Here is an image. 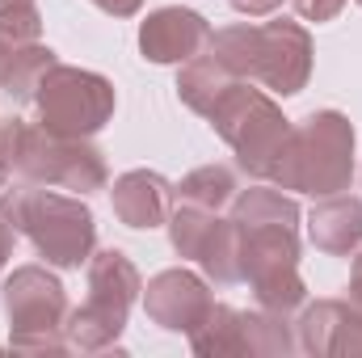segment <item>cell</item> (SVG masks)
<instances>
[{"label":"cell","mask_w":362,"mask_h":358,"mask_svg":"<svg viewBox=\"0 0 362 358\" xmlns=\"http://www.w3.org/2000/svg\"><path fill=\"white\" fill-rule=\"evenodd\" d=\"M0 219L25 232L38 258L55 270H81L97 249V219L81 194H55L38 181H17L0 190Z\"/></svg>","instance_id":"cell-1"},{"label":"cell","mask_w":362,"mask_h":358,"mask_svg":"<svg viewBox=\"0 0 362 358\" xmlns=\"http://www.w3.org/2000/svg\"><path fill=\"white\" fill-rule=\"evenodd\" d=\"M354 178V122L341 110H312L291 122V135L270 169L278 190H299L312 198L341 194Z\"/></svg>","instance_id":"cell-2"},{"label":"cell","mask_w":362,"mask_h":358,"mask_svg":"<svg viewBox=\"0 0 362 358\" xmlns=\"http://www.w3.org/2000/svg\"><path fill=\"white\" fill-rule=\"evenodd\" d=\"M206 122L236 152V161H240V169L249 178L270 181L274 161H278V152H282V144L291 135V122L282 118V110L274 105L270 93L253 89L249 81H236L228 89V97L211 110Z\"/></svg>","instance_id":"cell-3"},{"label":"cell","mask_w":362,"mask_h":358,"mask_svg":"<svg viewBox=\"0 0 362 358\" xmlns=\"http://www.w3.org/2000/svg\"><path fill=\"white\" fill-rule=\"evenodd\" d=\"M68 291L47 266H17L4 278V316H8V346L30 354H64V321H68Z\"/></svg>","instance_id":"cell-4"},{"label":"cell","mask_w":362,"mask_h":358,"mask_svg":"<svg viewBox=\"0 0 362 358\" xmlns=\"http://www.w3.org/2000/svg\"><path fill=\"white\" fill-rule=\"evenodd\" d=\"M34 105H38V127H47L51 135L89 139L114 118L118 97H114V85L101 72L55 64L47 72V81L38 85Z\"/></svg>","instance_id":"cell-5"},{"label":"cell","mask_w":362,"mask_h":358,"mask_svg":"<svg viewBox=\"0 0 362 358\" xmlns=\"http://www.w3.org/2000/svg\"><path fill=\"white\" fill-rule=\"evenodd\" d=\"M17 173L25 181L51 185V190H72V194H93L101 190L110 169L101 148H93L89 139H64L51 135L47 127H25V144L17 156Z\"/></svg>","instance_id":"cell-6"},{"label":"cell","mask_w":362,"mask_h":358,"mask_svg":"<svg viewBox=\"0 0 362 358\" xmlns=\"http://www.w3.org/2000/svg\"><path fill=\"white\" fill-rule=\"evenodd\" d=\"M308 76H312V34L291 17L266 21L253 81H262L278 97H295V93H303Z\"/></svg>","instance_id":"cell-7"},{"label":"cell","mask_w":362,"mask_h":358,"mask_svg":"<svg viewBox=\"0 0 362 358\" xmlns=\"http://www.w3.org/2000/svg\"><path fill=\"white\" fill-rule=\"evenodd\" d=\"M295 342L303 354L346 358L362 354V308L350 299H316L295 321Z\"/></svg>","instance_id":"cell-8"},{"label":"cell","mask_w":362,"mask_h":358,"mask_svg":"<svg viewBox=\"0 0 362 358\" xmlns=\"http://www.w3.org/2000/svg\"><path fill=\"white\" fill-rule=\"evenodd\" d=\"M211 291L206 278H198L194 270H160L148 287H144V312L152 325L169 329V333H189L206 312H211Z\"/></svg>","instance_id":"cell-9"},{"label":"cell","mask_w":362,"mask_h":358,"mask_svg":"<svg viewBox=\"0 0 362 358\" xmlns=\"http://www.w3.org/2000/svg\"><path fill=\"white\" fill-rule=\"evenodd\" d=\"M206 42H211L206 17L194 8H181V4H165V8L148 13L139 25V51L152 64H177L181 68L185 59L202 55Z\"/></svg>","instance_id":"cell-10"},{"label":"cell","mask_w":362,"mask_h":358,"mask_svg":"<svg viewBox=\"0 0 362 358\" xmlns=\"http://www.w3.org/2000/svg\"><path fill=\"white\" fill-rule=\"evenodd\" d=\"M110 202L127 228H139V232L160 228V224H169V211H173V185L152 169H131L114 181Z\"/></svg>","instance_id":"cell-11"},{"label":"cell","mask_w":362,"mask_h":358,"mask_svg":"<svg viewBox=\"0 0 362 358\" xmlns=\"http://www.w3.org/2000/svg\"><path fill=\"white\" fill-rule=\"evenodd\" d=\"M139 295H144L139 270H135V262L122 249H101V253L89 258V299L85 304L110 312L114 321H127L131 316V304Z\"/></svg>","instance_id":"cell-12"},{"label":"cell","mask_w":362,"mask_h":358,"mask_svg":"<svg viewBox=\"0 0 362 358\" xmlns=\"http://www.w3.org/2000/svg\"><path fill=\"white\" fill-rule=\"evenodd\" d=\"M308 241L329 258H350L362 245V198L325 194L308 211Z\"/></svg>","instance_id":"cell-13"},{"label":"cell","mask_w":362,"mask_h":358,"mask_svg":"<svg viewBox=\"0 0 362 358\" xmlns=\"http://www.w3.org/2000/svg\"><path fill=\"white\" fill-rule=\"evenodd\" d=\"M245 232V282L299 270V236L286 224H240Z\"/></svg>","instance_id":"cell-14"},{"label":"cell","mask_w":362,"mask_h":358,"mask_svg":"<svg viewBox=\"0 0 362 358\" xmlns=\"http://www.w3.org/2000/svg\"><path fill=\"white\" fill-rule=\"evenodd\" d=\"M240 76H232L211 51H202V55H194V59H185L177 72V97L194 110V114H202V118H211V110L228 97V89L236 85Z\"/></svg>","instance_id":"cell-15"},{"label":"cell","mask_w":362,"mask_h":358,"mask_svg":"<svg viewBox=\"0 0 362 358\" xmlns=\"http://www.w3.org/2000/svg\"><path fill=\"white\" fill-rule=\"evenodd\" d=\"M189 350H194L198 358H236V354H245L240 308H232V304H211V312L189 329Z\"/></svg>","instance_id":"cell-16"},{"label":"cell","mask_w":362,"mask_h":358,"mask_svg":"<svg viewBox=\"0 0 362 358\" xmlns=\"http://www.w3.org/2000/svg\"><path fill=\"white\" fill-rule=\"evenodd\" d=\"M59 64V55L42 42H30V47H17V51H4L0 59V89L8 93L13 101H34L38 85L47 81V72Z\"/></svg>","instance_id":"cell-17"},{"label":"cell","mask_w":362,"mask_h":358,"mask_svg":"<svg viewBox=\"0 0 362 358\" xmlns=\"http://www.w3.org/2000/svg\"><path fill=\"white\" fill-rule=\"evenodd\" d=\"M202 274L215 282V287H236L245 282V232L236 219H219L202 258H198Z\"/></svg>","instance_id":"cell-18"},{"label":"cell","mask_w":362,"mask_h":358,"mask_svg":"<svg viewBox=\"0 0 362 358\" xmlns=\"http://www.w3.org/2000/svg\"><path fill=\"white\" fill-rule=\"evenodd\" d=\"M206 51L240 81H253L257 72V51H262V25H223L211 34Z\"/></svg>","instance_id":"cell-19"},{"label":"cell","mask_w":362,"mask_h":358,"mask_svg":"<svg viewBox=\"0 0 362 358\" xmlns=\"http://www.w3.org/2000/svg\"><path fill=\"white\" fill-rule=\"evenodd\" d=\"M232 219L236 224H286V228H299V202L286 198L278 185H253L245 194L232 198Z\"/></svg>","instance_id":"cell-20"},{"label":"cell","mask_w":362,"mask_h":358,"mask_svg":"<svg viewBox=\"0 0 362 358\" xmlns=\"http://www.w3.org/2000/svg\"><path fill=\"white\" fill-rule=\"evenodd\" d=\"M240 325H245V354L257 358H286L291 350H299L295 333H291V321L282 312H240Z\"/></svg>","instance_id":"cell-21"},{"label":"cell","mask_w":362,"mask_h":358,"mask_svg":"<svg viewBox=\"0 0 362 358\" xmlns=\"http://www.w3.org/2000/svg\"><path fill=\"white\" fill-rule=\"evenodd\" d=\"M173 198L189 202V207H202V211H219L236 198V173L228 165H202V169L185 173L181 185H173Z\"/></svg>","instance_id":"cell-22"},{"label":"cell","mask_w":362,"mask_h":358,"mask_svg":"<svg viewBox=\"0 0 362 358\" xmlns=\"http://www.w3.org/2000/svg\"><path fill=\"white\" fill-rule=\"evenodd\" d=\"M215 224H219V211H202V207H189V202L169 211V245H173V253L198 262L211 232H215Z\"/></svg>","instance_id":"cell-23"},{"label":"cell","mask_w":362,"mask_h":358,"mask_svg":"<svg viewBox=\"0 0 362 358\" xmlns=\"http://www.w3.org/2000/svg\"><path fill=\"white\" fill-rule=\"evenodd\" d=\"M249 287H253L257 308H266V312H282V316H291V312L303 308V299H308V287H303L299 270H282V274L257 278V282H249Z\"/></svg>","instance_id":"cell-24"},{"label":"cell","mask_w":362,"mask_h":358,"mask_svg":"<svg viewBox=\"0 0 362 358\" xmlns=\"http://www.w3.org/2000/svg\"><path fill=\"white\" fill-rule=\"evenodd\" d=\"M42 38V17L34 4H17V8H0V51H17Z\"/></svg>","instance_id":"cell-25"},{"label":"cell","mask_w":362,"mask_h":358,"mask_svg":"<svg viewBox=\"0 0 362 358\" xmlns=\"http://www.w3.org/2000/svg\"><path fill=\"white\" fill-rule=\"evenodd\" d=\"M25 127L30 122H21L17 114H4L0 118V169L8 178L17 173V156H21V144H25Z\"/></svg>","instance_id":"cell-26"},{"label":"cell","mask_w":362,"mask_h":358,"mask_svg":"<svg viewBox=\"0 0 362 358\" xmlns=\"http://www.w3.org/2000/svg\"><path fill=\"white\" fill-rule=\"evenodd\" d=\"M291 8L303 17V21H333L341 8H346V0H291Z\"/></svg>","instance_id":"cell-27"},{"label":"cell","mask_w":362,"mask_h":358,"mask_svg":"<svg viewBox=\"0 0 362 358\" xmlns=\"http://www.w3.org/2000/svg\"><path fill=\"white\" fill-rule=\"evenodd\" d=\"M228 4H232L240 17H270L282 0H228Z\"/></svg>","instance_id":"cell-28"},{"label":"cell","mask_w":362,"mask_h":358,"mask_svg":"<svg viewBox=\"0 0 362 358\" xmlns=\"http://www.w3.org/2000/svg\"><path fill=\"white\" fill-rule=\"evenodd\" d=\"M101 13H110V17H135L139 8H144V0H93Z\"/></svg>","instance_id":"cell-29"},{"label":"cell","mask_w":362,"mask_h":358,"mask_svg":"<svg viewBox=\"0 0 362 358\" xmlns=\"http://www.w3.org/2000/svg\"><path fill=\"white\" fill-rule=\"evenodd\" d=\"M13 245H17V232L0 219V270L8 266V258H13Z\"/></svg>","instance_id":"cell-30"},{"label":"cell","mask_w":362,"mask_h":358,"mask_svg":"<svg viewBox=\"0 0 362 358\" xmlns=\"http://www.w3.org/2000/svg\"><path fill=\"white\" fill-rule=\"evenodd\" d=\"M350 304L362 308V253L354 258V270H350Z\"/></svg>","instance_id":"cell-31"},{"label":"cell","mask_w":362,"mask_h":358,"mask_svg":"<svg viewBox=\"0 0 362 358\" xmlns=\"http://www.w3.org/2000/svg\"><path fill=\"white\" fill-rule=\"evenodd\" d=\"M17 4H34V0H0V8H17Z\"/></svg>","instance_id":"cell-32"},{"label":"cell","mask_w":362,"mask_h":358,"mask_svg":"<svg viewBox=\"0 0 362 358\" xmlns=\"http://www.w3.org/2000/svg\"><path fill=\"white\" fill-rule=\"evenodd\" d=\"M4 181H8V173H4V169H0V190H4Z\"/></svg>","instance_id":"cell-33"},{"label":"cell","mask_w":362,"mask_h":358,"mask_svg":"<svg viewBox=\"0 0 362 358\" xmlns=\"http://www.w3.org/2000/svg\"><path fill=\"white\" fill-rule=\"evenodd\" d=\"M0 59H4V51H0Z\"/></svg>","instance_id":"cell-34"},{"label":"cell","mask_w":362,"mask_h":358,"mask_svg":"<svg viewBox=\"0 0 362 358\" xmlns=\"http://www.w3.org/2000/svg\"><path fill=\"white\" fill-rule=\"evenodd\" d=\"M358 4H362V0H358Z\"/></svg>","instance_id":"cell-35"}]
</instances>
